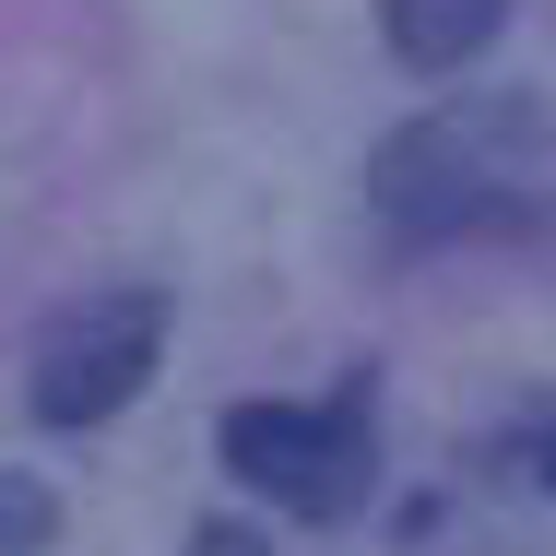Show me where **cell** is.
I'll return each instance as SVG.
<instances>
[{"label":"cell","instance_id":"cell-1","mask_svg":"<svg viewBox=\"0 0 556 556\" xmlns=\"http://www.w3.org/2000/svg\"><path fill=\"white\" fill-rule=\"evenodd\" d=\"M379 225L403 249H450V237H485V225L533 214V108L521 96H450V108L403 118L367 166Z\"/></svg>","mask_w":556,"mask_h":556},{"label":"cell","instance_id":"cell-2","mask_svg":"<svg viewBox=\"0 0 556 556\" xmlns=\"http://www.w3.org/2000/svg\"><path fill=\"white\" fill-rule=\"evenodd\" d=\"M225 473L296 521H355L379 485V403L343 379L332 403H237L225 415Z\"/></svg>","mask_w":556,"mask_h":556},{"label":"cell","instance_id":"cell-3","mask_svg":"<svg viewBox=\"0 0 556 556\" xmlns=\"http://www.w3.org/2000/svg\"><path fill=\"white\" fill-rule=\"evenodd\" d=\"M154 355H166V296H142V285L60 308L48 343H36V415L48 427H108L118 403L154 379Z\"/></svg>","mask_w":556,"mask_h":556},{"label":"cell","instance_id":"cell-4","mask_svg":"<svg viewBox=\"0 0 556 556\" xmlns=\"http://www.w3.org/2000/svg\"><path fill=\"white\" fill-rule=\"evenodd\" d=\"M509 24V0H379V36L403 72H462L485 60V36Z\"/></svg>","mask_w":556,"mask_h":556},{"label":"cell","instance_id":"cell-5","mask_svg":"<svg viewBox=\"0 0 556 556\" xmlns=\"http://www.w3.org/2000/svg\"><path fill=\"white\" fill-rule=\"evenodd\" d=\"M48 533H60V497L36 473H0V556H36Z\"/></svg>","mask_w":556,"mask_h":556},{"label":"cell","instance_id":"cell-6","mask_svg":"<svg viewBox=\"0 0 556 556\" xmlns=\"http://www.w3.org/2000/svg\"><path fill=\"white\" fill-rule=\"evenodd\" d=\"M190 556H273V545H261L249 521H202V533H190Z\"/></svg>","mask_w":556,"mask_h":556},{"label":"cell","instance_id":"cell-7","mask_svg":"<svg viewBox=\"0 0 556 556\" xmlns=\"http://www.w3.org/2000/svg\"><path fill=\"white\" fill-rule=\"evenodd\" d=\"M533 473H545V497H556V427H533Z\"/></svg>","mask_w":556,"mask_h":556}]
</instances>
